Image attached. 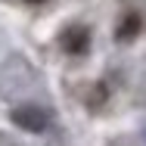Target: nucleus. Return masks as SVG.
<instances>
[{"instance_id":"nucleus-1","label":"nucleus","mask_w":146,"mask_h":146,"mask_svg":"<svg viewBox=\"0 0 146 146\" xmlns=\"http://www.w3.org/2000/svg\"><path fill=\"white\" fill-rule=\"evenodd\" d=\"M13 124L28 131V134H40L50 127V112L40 106H16L13 109Z\"/></svg>"},{"instance_id":"nucleus-2","label":"nucleus","mask_w":146,"mask_h":146,"mask_svg":"<svg viewBox=\"0 0 146 146\" xmlns=\"http://www.w3.org/2000/svg\"><path fill=\"white\" fill-rule=\"evenodd\" d=\"M90 44V31L84 25H68V28L59 34V47L65 50V53H72V56H78V53H84Z\"/></svg>"},{"instance_id":"nucleus-3","label":"nucleus","mask_w":146,"mask_h":146,"mask_svg":"<svg viewBox=\"0 0 146 146\" xmlns=\"http://www.w3.org/2000/svg\"><path fill=\"white\" fill-rule=\"evenodd\" d=\"M137 31H140V16H137V13H127V16L118 22L115 37H118V40H134V37H137Z\"/></svg>"},{"instance_id":"nucleus-4","label":"nucleus","mask_w":146,"mask_h":146,"mask_svg":"<svg viewBox=\"0 0 146 146\" xmlns=\"http://www.w3.org/2000/svg\"><path fill=\"white\" fill-rule=\"evenodd\" d=\"M0 146H22L16 137H9V134H0Z\"/></svg>"},{"instance_id":"nucleus-5","label":"nucleus","mask_w":146,"mask_h":146,"mask_svg":"<svg viewBox=\"0 0 146 146\" xmlns=\"http://www.w3.org/2000/svg\"><path fill=\"white\" fill-rule=\"evenodd\" d=\"M25 3H44V0H25Z\"/></svg>"}]
</instances>
